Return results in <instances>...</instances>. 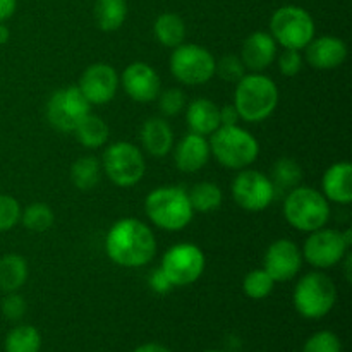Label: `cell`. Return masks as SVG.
<instances>
[{"mask_svg": "<svg viewBox=\"0 0 352 352\" xmlns=\"http://www.w3.org/2000/svg\"><path fill=\"white\" fill-rule=\"evenodd\" d=\"M26 301L23 296L9 292L2 301V313L7 320H21L26 315Z\"/></svg>", "mask_w": 352, "mask_h": 352, "instance_id": "obj_38", "label": "cell"}, {"mask_svg": "<svg viewBox=\"0 0 352 352\" xmlns=\"http://www.w3.org/2000/svg\"><path fill=\"white\" fill-rule=\"evenodd\" d=\"M96 26L102 31H116L127 17L126 0H96L93 9Z\"/></svg>", "mask_w": 352, "mask_h": 352, "instance_id": "obj_24", "label": "cell"}, {"mask_svg": "<svg viewBox=\"0 0 352 352\" xmlns=\"http://www.w3.org/2000/svg\"><path fill=\"white\" fill-rule=\"evenodd\" d=\"M89 113V103L78 86L57 89L47 103V119L60 133H74Z\"/></svg>", "mask_w": 352, "mask_h": 352, "instance_id": "obj_12", "label": "cell"}, {"mask_svg": "<svg viewBox=\"0 0 352 352\" xmlns=\"http://www.w3.org/2000/svg\"><path fill=\"white\" fill-rule=\"evenodd\" d=\"M17 7V0H0V23L14 16Z\"/></svg>", "mask_w": 352, "mask_h": 352, "instance_id": "obj_41", "label": "cell"}, {"mask_svg": "<svg viewBox=\"0 0 352 352\" xmlns=\"http://www.w3.org/2000/svg\"><path fill=\"white\" fill-rule=\"evenodd\" d=\"M239 119L241 117L234 105H226L220 109V126H236Z\"/></svg>", "mask_w": 352, "mask_h": 352, "instance_id": "obj_40", "label": "cell"}, {"mask_svg": "<svg viewBox=\"0 0 352 352\" xmlns=\"http://www.w3.org/2000/svg\"><path fill=\"white\" fill-rule=\"evenodd\" d=\"M277 57V41L270 33L254 31L244 40L241 60L251 72H261Z\"/></svg>", "mask_w": 352, "mask_h": 352, "instance_id": "obj_18", "label": "cell"}, {"mask_svg": "<svg viewBox=\"0 0 352 352\" xmlns=\"http://www.w3.org/2000/svg\"><path fill=\"white\" fill-rule=\"evenodd\" d=\"M155 38L160 41L164 47L175 48L184 41L186 38V24L181 16L174 12H165L157 17L153 24Z\"/></svg>", "mask_w": 352, "mask_h": 352, "instance_id": "obj_25", "label": "cell"}, {"mask_svg": "<svg viewBox=\"0 0 352 352\" xmlns=\"http://www.w3.org/2000/svg\"><path fill=\"white\" fill-rule=\"evenodd\" d=\"M28 280V263L21 254H6L0 258V291L17 292Z\"/></svg>", "mask_w": 352, "mask_h": 352, "instance_id": "obj_23", "label": "cell"}, {"mask_svg": "<svg viewBox=\"0 0 352 352\" xmlns=\"http://www.w3.org/2000/svg\"><path fill=\"white\" fill-rule=\"evenodd\" d=\"M205 253L191 243L172 246L162 258V272L167 275L172 287H186L198 280L205 272Z\"/></svg>", "mask_w": 352, "mask_h": 352, "instance_id": "obj_11", "label": "cell"}, {"mask_svg": "<svg viewBox=\"0 0 352 352\" xmlns=\"http://www.w3.org/2000/svg\"><path fill=\"white\" fill-rule=\"evenodd\" d=\"M284 217L289 226L301 232H313L330 219V203L318 189L298 186L284 199Z\"/></svg>", "mask_w": 352, "mask_h": 352, "instance_id": "obj_5", "label": "cell"}, {"mask_svg": "<svg viewBox=\"0 0 352 352\" xmlns=\"http://www.w3.org/2000/svg\"><path fill=\"white\" fill-rule=\"evenodd\" d=\"M105 251L107 256L119 267L140 268L153 260L157 239L144 222L138 219H122L107 232Z\"/></svg>", "mask_w": 352, "mask_h": 352, "instance_id": "obj_1", "label": "cell"}, {"mask_svg": "<svg viewBox=\"0 0 352 352\" xmlns=\"http://www.w3.org/2000/svg\"><path fill=\"white\" fill-rule=\"evenodd\" d=\"M302 179V170L298 162L292 158H280L275 162L272 168V184L275 188V195L278 192H289L291 189L298 188Z\"/></svg>", "mask_w": 352, "mask_h": 352, "instance_id": "obj_27", "label": "cell"}, {"mask_svg": "<svg viewBox=\"0 0 352 352\" xmlns=\"http://www.w3.org/2000/svg\"><path fill=\"white\" fill-rule=\"evenodd\" d=\"M210 151L222 167L243 170L256 162L260 155V143L250 131L236 126H220L213 134Z\"/></svg>", "mask_w": 352, "mask_h": 352, "instance_id": "obj_4", "label": "cell"}, {"mask_svg": "<svg viewBox=\"0 0 352 352\" xmlns=\"http://www.w3.org/2000/svg\"><path fill=\"white\" fill-rule=\"evenodd\" d=\"M275 188L270 177L260 170L243 168L232 182V198L248 212H261L275 199Z\"/></svg>", "mask_w": 352, "mask_h": 352, "instance_id": "obj_13", "label": "cell"}, {"mask_svg": "<svg viewBox=\"0 0 352 352\" xmlns=\"http://www.w3.org/2000/svg\"><path fill=\"white\" fill-rule=\"evenodd\" d=\"M215 58L201 45L181 43L170 55V72L188 86L205 85L215 76Z\"/></svg>", "mask_w": 352, "mask_h": 352, "instance_id": "obj_9", "label": "cell"}, {"mask_svg": "<svg viewBox=\"0 0 352 352\" xmlns=\"http://www.w3.org/2000/svg\"><path fill=\"white\" fill-rule=\"evenodd\" d=\"M210 155H212V151H210V143L206 141V138L191 133L186 134L179 141L174 151V160L179 170L192 174V172L201 170L208 164Z\"/></svg>", "mask_w": 352, "mask_h": 352, "instance_id": "obj_19", "label": "cell"}, {"mask_svg": "<svg viewBox=\"0 0 352 352\" xmlns=\"http://www.w3.org/2000/svg\"><path fill=\"white\" fill-rule=\"evenodd\" d=\"M206 352H226V351H206Z\"/></svg>", "mask_w": 352, "mask_h": 352, "instance_id": "obj_44", "label": "cell"}, {"mask_svg": "<svg viewBox=\"0 0 352 352\" xmlns=\"http://www.w3.org/2000/svg\"><path fill=\"white\" fill-rule=\"evenodd\" d=\"M76 138L85 148H100L109 140V126L102 117L95 116L89 112L85 119L79 122V126L74 131Z\"/></svg>", "mask_w": 352, "mask_h": 352, "instance_id": "obj_26", "label": "cell"}, {"mask_svg": "<svg viewBox=\"0 0 352 352\" xmlns=\"http://www.w3.org/2000/svg\"><path fill=\"white\" fill-rule=\"evenodd\" d=\"M215 74H219L220 79L227 82H237L246 74V67H244L241 57L226 55L215 64Z\"/></svg>", "mask_w": 352, "mask_h": 352, "instance_id": "obj_34", "label": "cell"}, {"mask_svg": "<svg viewBox=\"0 0 352 352\" xmlns=\"http://www.w3.org/2000/svg\"><path fill=\"white\" fill-rule=\"evenodd\" d=\"M102 160L107 177L119 188L136 186L146 172L143 151L127 141L110 144Z\"/></svg>", "mask_w": 352, "mask_h": 352, "instance_id": "obj_8", "label": "cell"}, {"mask_svg": "<svg viewBox=\"0 0 352 352\" xmlns=\"http://www.w3.org/2000/svg\"><path fill=\"white\" fill-rule=\"evenodd\" d=\"M124 89L134 102H153L160 95V78L157 71L146 62H133L122 72Z\"/></svg>", "mask_w": 352, "mask_h": 352, "instance_id": "obj_16", "label": "cell"}, {"mask_svg": "<svg viewBox=\"0 0 352 352\" xmlns=\"http://www.w3.org/2000/svg\"><path fill=\"white\" fill-rule=\"evenodd\" d=\"M21 220L31 232H45L54 226V210L45 203H33L21 213Z\"/></svg>", "mask_w": 352, "mask_h": 352, "instance_id": "obj_31", "label": "cell"}, {"mask_svg": "<svg viewBox=\"0 0 352 352\" xmlns=\"http://www.w3.org/2000/svg\"><path fill=\"white\" fill-rule=\"evenodd\" d=\"M78 88L89 105H103L116 96L119 88V74L110 64H93L82 72Z\"/></svg>", "mask_w": 352, "mask_h": 352, "instance_id": "obj_15", "label": "cell"}, {"mask_svg": "<svg viewBox=\"0 0 352 352\" xmlns=\"http://www.w3.org/2000/svg\"><path fill=\"white\" fill-rule=\"evenodd\" d=\"M302 265V253L291 239H278L268 246L263 260V270L274 282L292 280Z\"/></svg>", "mask_w": 352, "mask_h": 352, "instance_id": "obj_14", "label": "cell"}, {"mask_svg": "<svg viewBox=\"0 0 352 352\" xmlns=\"http://www.w3.org/2000/svg\"><path fill=\"white\" fill-rule=\"evenodd\" d=\"M144 212L158 229L168 232H177L188 227L195 215L188 192L175 186L153 189L144 199Z\"/></svg>", "mask_w": 352, "mask_h": 352, "instance_id": "obj_3", "label": "cell"}, {"mask_svg": "<svg viewBox=\"0 0 352 352\" xmlns=\"http://www.w3.org/2000/svg\"><path fill=\"white\" fill-rule=\"evenodd\" d=\"M278 105V88L268 76L260 72L244 74L237 81L234 107L246 122H263Z\"/></svg>", "mask_w": 352, "mask_h": 352, "instance_id": "obj_2", "label": "cell"}, {"mask_svg": "<svg viewBox=\"0 0 352 352\" xmlns=\"http://www.w3.org/2000/svg\"><path fill=\"white\" fill-rule=\"evenodd\" d=\"M305 50L306 62L318 71L340 67L347 58V45L337 36L313 38Z\"/></svg>", "mask_w": 352, "mask_h": 352, "instance_id": "obj_17", "label": "cell"}, {"mask_svg": "<svg viewBox=\"0 0 352 352\" xmlns=\"http://www.w3.org/2000/svg\"><path fill=\"white\" fill-rule=\"evenodd\" d=\"M6 352H40L41 336L34 327L19 325L6 337Z\"/></svg>", "mask_w": 352, "mask_h": 352, "instance_id": "obj_30", "label": "cell"}, {"mask_svg": "<svg viewBox=\"0 0 352 352\" xmlns=\"http://www.w3.org/2000/svg\"><path fill=\"white\" fill-rule=\"evenodd\" d=\"M296 311L308 320H318L329 315L337 301V287L323 272H309L299 278L294 289Z\"/></svg>", "mask_w": 352, "mask_h": 352, "instance_id": "obj_6", "label": "cell"}, {"mask_svg": "<svg viewBox=\"0 0 352 352\" xmlns=\"http://www.w3.org/2000/svg\"><path fill=\"white\" fill-rule=\"evenodd\" d=\"M322 192L329 201L349 205L352 201V165L337 162L330 165L322 179Z\"/></svg>", "mask_w": 352, "mask_h": 352, "instance_id": "obj_20", "label": "cell"}, {"mask_svg": "<svg viewBox=\"0 0 352 352\" xmlns=\"http://www.w3.org/2000/svg\"><path fill=\"white\" fill-rule=\"evenodd\" d=\"M302 352H342V344L336 333L322 330L306 340Z\"/></svg>", "mask_w": 352, "mask_h": 352, "instance_id": "obj_33", "label": "cell"}, {"mask_svg": "<svg viewBox=\"0 0 352 352\" xmlns=\"http://www.w3.org/2000/svg\"><path fill=\"white\" fill-rule=\"evenodd\" d=\"M148 284H150V287L153 289L157 294H167L172 289L170 280H168L167 275L162 272V268H157V270L151 272L150 277H148Z\"/></svg>", "mask_w": 352, "mask_h": 352, "instance_id": "obj_39", "label": "cell"}, {"mask_svg": "<svg viewBox=\"0 0 352 352\" xmlns=\"http://www.w3.org/2000/svg\"><path fill=\"white\" fill-rule=\"evenodd\" d=\"M141 144L151 157H165L174 146V133L167 120L160 117L146 120L141 127Z\"/></svg>", "mask_w": 352, "mask_h": 352, "instance_id": "obj_22", "label": "cell"}, {"mask_svg": "<svg viewBox=\"0 0 352 352\" xmlns=\"http://www.w3.org/2000/svg\"><path fill=\"white\" fill-rule=\"evenodd\" d=\"M274 287H275L274 278H272L263 268L251 270L243 280L244 294L251 299H256V301L268 298V296L274 292Z\"/></svg>", "mask_w": 352, "mask_h": 352, "instance_id": "obj_32", "label": "cell"}, {"mask_svg": "<svg viewBox=\"0 0 352 352\" xmlns=\"http://www.w3.org/2000/svg\"><path fill=\"white\" fill-rule=\"evenodd\" d=\"M191 133L199 136H210L220 127V109L217 103L208 98H196L189 103L188 113H186Z\"/></svg>", "mask_w": 352, "mask_h": 352, "instance_id": "obj_21", "label": "cell"}, {"mask_svg": "<svg viewBox=\"0 0 352 352\" xmlns=\"http://www.w3.org/2000/svg\"><path fill=\"white\" fill-rule=\"evenodd\" d=\"M270 34L284 48L305 50L315 38V21L302 7L284 6L272 16Z\"/></svg>", "mask_w": 352, "mask_h": 352, "instance_id": "obj_7", "label": "cell"}, {"mask_svg": "<svg viewBox=\"0 0 352 352\" xmlns=\"http://www.w3.org/2000/svg\"><path fill=\"white\" fill-rule=\"evenodd\" d=\"M189 201L195 212L208 213L219 208L222 205V189L213 182H198L192 186L191 191L188 192Z\"/></svg>", "mask_w": 352, "mask_h": 352, "instance_id": "obj_29", "label": "cell"}, {"mask_svg": "<svg viewBox=\"0 0 352 352\" xmlns=\"http://www.w3.org/2000/svg\"><path fill=\"white\" fill-rule=\"evenodd\" d=\"M9 36H10L9 28H7L3 23H0V45H6L7 41H9Z\"/></svg>", "mask_w": 352, "mask_h": 352, "instance_id": "obj_43", "label": "cell"}, {"mask_svg": "<svg viewBox=\"0 0 352 352\" xmlns=\"http://www.w3.org/2000/svg\"><path fill=\"white\" fill-rule=\"evenodd\" d=\"M302 55L299 54V50H291V48H285L284 52L278 57V69L284 76L292 78V76L299 74L302 69Z\"/></svg>", "mask_w": 352, "mask_h": 352, "instance_id": "obj_37", "label": "cell"}, {"mask_svg": "<svg viewBox=\"0 0 352 352\" xmlns=\"http://www.w3.org/2000/svg\"><path fill=\"white\" fill-rule=\"evenodd\" d=\"M351 248V230L346 234L337 232L333 229H322L309 232L302 246V260L308 261L311 267L325 270L339 265L344 260Z\"/></svg>", "mask_w": 352, "mask_h": 352, "instance_id": "obj_10", "label": "cell"}, {"mask_svg": "<svg viewBox=\"0 0 352 352\" xmlns=\"http://www.w3.org/2000/svg\"><path fill=\"white\" fill-rule=\"evenodd\" d=\"M133 352H170L167 347L160 346V344H143V346L136 347Z\"/></svg>", "mask_w": 352, "mask_h": 352, "instance_id": "obj_42", "label": "cell"}, {"mask_svg": "<svg viewBox=\"0 0 352 352\" xmlns=\"http://www.w3.org/2000/svg\"><path fill=\"white\" fill-rule=\"evenodd\" d=\"M160 110L164 116L172 117V116H177L186 105V95L182 93V89L179 88H170L167 91H164L160 95Z\"/></svg>", "mask_w": 352, "mask_h": 352, "instance_id": "obj_36", "label": "cell"}, {"mask_svg": "<svg viewBox=\"0 0 352 352\" xmlns=\"http://www.w3.org/2000/svg\"><path fill=\"white\" fill-rule=\"evenodd\" d=\"M100 174H102V167H100L98 158L95 157H81L76 160L71 167V181L81 191H89V189L96 188L100 182Z\"/></svg>", "mask_w": 352, "mask_h": 352, "instance_id": "obj_28", "label": "cell"}, {"mask_svg": "<svg viewBox=\"0 0 352 352\" xmlns=\"http://www.w3.org/2000/svg\"><path fill=\"white\" fill-rule=\"evenodd\" d=\"M21 220V205L9 195H0V232H7Z\"/></svg>", "mask_w": 352, "mask_h": 352, "instance_id": "obj_35", "label": "cell"}]
</instances>
